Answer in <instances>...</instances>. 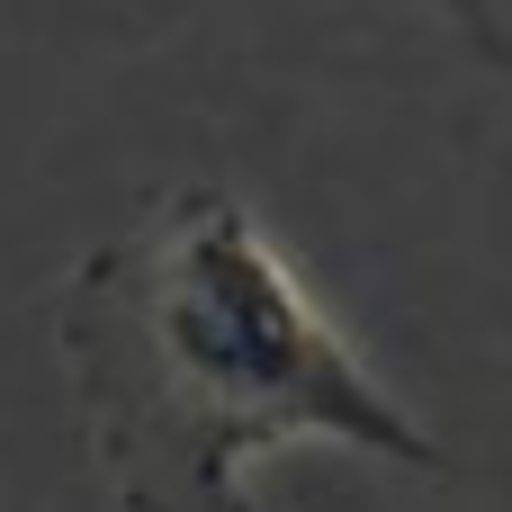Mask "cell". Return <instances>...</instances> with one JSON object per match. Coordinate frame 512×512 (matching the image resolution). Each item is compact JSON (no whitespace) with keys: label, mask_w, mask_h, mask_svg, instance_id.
<instances>
[{"label":"cell","mask_w":512,"mask_h":512,"mask_svg":"<svg viewBox=\"0 0 512 512\" xmlns=\"http://www.w3.org/2000/svg\"><path fill=\"white\" fill-rule=\"evenodd\" d=\"M63 387L117 512H261L252 468L297 441L441 477L423 414L324 324L234 189H171L72 261Z\"/></svg>","instance_id":"obj_1"},{"label":"cell","mask_w":512,"mask_h":512,"mask_svg":"<svg viewBox=\"0 0 512 512\" xmlns=\"http://www.w3.org/2000/svg\"><path fill=\"white\" fill-rule=\"evenodd\" d=\"M441 18L468 36V54H477L495 81H512V0H441Z\"/></svg>","instance_id":"obj_2"}]
</instances>
